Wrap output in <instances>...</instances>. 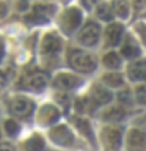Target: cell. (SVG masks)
Masks as SVG:
<instances>
[{
  "mask_svg": "<svg viewBox=\"0 0 146 151\" xmlns=\"http://www.w3.org/2000/svg\"><path fill=\"white\" fill-rule=\"evenodd\" d=\"M68 63L75 71H79V73H93L97 68L96 57L88 54V52L75 49V47L69 49V52H68Z\"/></svg>",
  "mask_w": 146,
  "mask_h": 151,
  "instance_id": "cell-1",
  "label": "cell"
},
{
  "mask_svg": "<svg viewBox=\"0 0 146 151\" xmlns=\"http://www.w3.org/2000/svg\"><path fill=\"white\" fill-rule=\"evenodd\" d=\"M99 38H101V25L94 21H88L80 28L77 41L85 47H93L99 42Z\"/></svg>",
  "mask_w": 146,
  "mask_h": 151,
  "instance_id": "cell-2",
  "label": "cell"
},
{
  "mask_svg": "<svg viewBox=\"0 0 146 151\" xmlns=\"http://www.w3.org/2000/svg\"><path fill=\"white\" fill-rule=\"evenodd\" d=\"M82 11L75 6H71L68 9H64L63 14L60 17V24H61V30H63L66 35H71L74 30H77L79 25L82 24Z\"/></svg>",
  "mask_w": 146,
  "mask_h": 151,
  "instance_id": "cell-3",
  "label": "cell"
},
{
  "mask_svg": "<svg viewBox=\"0 0 146 151\" xmlns=\"http://www.w3.org/2000/svg\"><path fill=\"white\" fill-rule=\"evenodd\" d=\"M63 49V41L58 36V33L49 32L41 40V54L46 57H55Z\"/></svg>",
  "mask_w": 146,
  "mask_h": 151,
  "instance_id": "cell-4",
  "label": "cell"
},
{
  "mask_svg": "<svg viewBox=\"0 0 146 151\" xmlns=\"http://www.w3.org/2000/svg\"><path fill=\"white\" fill-rule=\"evenodd\" d=\"M49 137L61 146H71L74 143V135L66 124H55L49 132Z\"/></svg>",
  "mask_w": 146,
  "mask_h": 151,
  "instance_id": "cell-5",
  "label": "cell"
},
{
  "mask_svg": "<svg viewBox=\"0 0 146 151\" xmlns=\"http://www.w3.org/2000/svg\"><path fill=\"white\" fill-rule=\"evenodd\" d=\"M9 109H11V112L14 113V115L25 118V116H28V115H30V113L33 112V109H35V104H33L28 98L14 96L11 101H9Z\"/></svg>",
  "mask_w": 146,
  "mask_h": 151,
  "instance_id": "cell-6",
  "label": "cell"
},
{
  "mask_svg": "<svg viewBox=\"0 0 146 151\" xmlns=\"http://www.w3.org/2000/svg\"><path fill=\"white\" fill-rule=\"evenodd\" d=\"M122 132L118 127H104L102 129V140L108 151H118L121 146Z\"/></svg>",
  "mask_w": 146,
  "mask_h": 151,
  "instance_id": "cell-7",
  "label": "cell"
},
{
  "mask_svg": "<svg viewBox=\"0 0 146 151\" xmlns=\"http://www.w3.org/2000/svg\"><path fill=\"white\" fill-rule=\"evenodd\" d=\"M124 35V27L120 22H110L105 28V44L108 47H115L118 44H121V41Z\"/></svg>",
  "mask_w": 146,
  "mask_h": 151,
  "instance_id": "cell-8",
  "label": "cell"
},
{
  "mask_svg": "<svg viewBox=\"0 0 146 151\" xmlns=\"http://www.w3.org/2000/svg\"><path fill=\"white\" fill-rule=\"evenodd\" d=\"M83 80L79 76L69 74V73H60L57 77L54 79V87L55 88H61V90H74L79 85H82Z\"/></svg>",
  "mask_w": 146,
  "mask_h": 151,
  "instance_id": "cell-9",
  "label": "cell"
},
{
  "mask_svg": "<svg viewBox=\"0 0 146 151\" xmlns=\"http://www.w3.org/2000/svg\"><path fill=\"white\" fill-rule=\"evenodd\" d=\"M58 118H60V110L55 106H52V104L42 106V109L39 110V113H38V121H39V124H42V126L55 124V123L58 121Z\"/></svg>",
  "mask_w": 146,
  "mask_h": 151,
  "instance_id": "cell-10",
  "label": "cell"
},
{
  "mask_svg": "<svg viewBox=\"0 0 146 151\" xmlns=\"http://www.w3.org/2000/svg\"><path fill=\"white\" fill-rule=\"evenodd\" d=\"M129 151H145V134L140 129H132L127 137Z\"/></svg>",
  "mask_w": 146,
  "mask_h": 151,
  "instance_id": "cell-11",
  "label": "cell"
},
{
  "mask_svg": "<svg viewBox=\"0 0 146 151\" xmlns=\"http://www.w3.org/2000/svg\"><path fill=\"white\" fill-rule=\"evenodd\" d=\"M91 96H93V102L96 106H104V104H108L112 101L113 94L107 88L101 87V85H94L91 88Z\"/></svg>",
  "mask_w": 146,
  "mask_h": 151,
  "instance_id": "cell-12",
  "label": "cell"
},
{
  "mask_svg": "<svg viewBox=\"0 0 146 151\" xmlns=\"http://www.w3.org/2000/svg\"><path fill=\"white\" fill-rule=\"evenodd\" d=\"M145 61L143 60H137L132 61L127 68V74H129V79L134 80V82H140V80L145 79Z\"/></svg>",
  "mask_w": 146,
  "mask_h": 151,
  "instance_id": "cell-13",
  "label": "cell"
},
{
  "mask_svg": "<svg viewBox=\"0 0 146 151\" xmlns=\"http://www.w3.org/2000/svg\"><path fill=\"white\" fill-rule=\"evenodd\" d=\"M140 54H141V50H140L138 44L130 36H127L124 44L121 46V55L126 57V58H137V57H140Z\"/></svg>",
  "mask_w": 146,
  "mask_h": 151,
  "instance_id": "cell-14",
  "label": "cell"
},
{
  "mask_svg": "<svg viewBox=\"0 0 146 151\" xmlns=\"http://www.w3.org/2000/svg\"><path fill=\"white\" fill-rule=\"evenodd\" d=\"M46 85H47V76L42 73H35L28 76L27 79V87L33 91H41V90L46 88Z\"/></svg>",
  "mask_w": 146,
  "mask_h": 151,
  "instance_id": "cell-15",
  "label": "cell"
},
{
  "mask_svg": "<svg viewBox=\"0 0 146 151\" xmlns=\"http://www.w3.org/2000/svg\"><path fill=\"white\" fill-rule=\"evenodd\" d=\"M110 8H112L113 16H118L121 19H127L130 14V6L127 0H113Z\"/></svg>",
  "mask_w": 146,
  "mask_h": 151,
  "instance_id": "cell-16",
  "label": "cell"
},
{
  "mask_svg": "<svg viewBox=\"0 0 146 151\" xmlns=\"http://www.w3.org/2000/svg\"><path fill=\"white\" fill-rule=\"evenodd\" d=\"M124 116H126V110L121 106H113L102 113V120L105 121H121Z\"/></svg>",
  "mask_w": 146,
  "mask_h": 151,
  "instance_id": "cell-17",
  "label": "cell"
},
{
  "mask_svg": "<svg viewBox=\"0 0 146 151\" xmlns=\"http://www.w3.org/2000/svg\"><path fill=\"white\" fill-rule=\"evenodd\" d=\"M24 148H25V151H42L46 148V143H44V140H42L41 135L33 134L30 139L24 143Z\"/></svg>",
  "mask_w": 146,
  "mask_h": 151,
  "instance_id": "cell-18",
  "label": "cell"
},
{
  "mask_svg": "<svg viewBox=\"0 0 146 151\" xmlns=\"http://www.w3.org/2000/svg\"><path fill=\"white\" fill-rule=\"evenodd\" d=\"M96 17L101 19V21H104V22H112L113 13H112V8H110V3H107V2L97 3V6H96Z\"/></svg>",
  "mask_w": 146,
  "mask_h": 151,
  "instance_id": "cell-19",
  "label": "cell"
},
{
  "mask_svg": "<svg viewBox=\"0 0 146 151\" xmlns=\"http://www.w3.org/2000/svg\"><path fill=\"white\" fill-rule=\"evenodd\" d=\"M75 126H77V129L82 132V134L87 137V139L91 142V143H94V135H93V127L89 126L88 120H85V118H75L74 120Z\"/></svg>",
  "mask_w": 146,
  "mask_h": 151,
  "instance_id": "cell-20",
  "label": "cell"
},
{
  "mask_svg": "<svg viewBox=\"0 0 146 151\" xmlns=\"http://www.w3.org/2000/svg\"><path fill=\"white\" fill-rule=\"evenodd\" d=\"M102 82L112 88H118L122 85L124 79H122V76L120 73H105L102 76Z\"/></svg>",
  "mask_w": 146,
  "mask_h": 151,
  "instance_id": "cell-21",
  "label": "cell"
},
{
  "mask_svg": "<svg viewBox=\"0 0 146 151\" xmlns=\"http://www.w3.org/2000/svg\"><path fill=\"white\" fill-rule=\"evenodd\" d=\"M102 63L108 69H118L121 66V58L116 52H108L102 57Z\"/></svg>",
  "mask_w": 146,
  "mask_h": 151,
  "instance_id": "cell-22",
  "label": "cell"
},
{
  "mask_svg": "<svg viewBox=\"0 0 146 151\" xmlns=\"http://www.w3.org/2000/svg\"><path fill=\"white\" fill-rule=\"evenodd\" d=\"M33 13H36V14H39V16L47 19V16H52V14L55 13V5H52V3H36V5H33Z\"/></svg>",
  "mask_w": 146,
  "mask_h": 151,
  "instance_id": "cell-23",
  "label": "cell"
},
{
  "mask_svg": "<svg viewBox=\"0 0 146 151\" xmlns=\"http://www.w3.org/2000/svg\"><path fill=\"white\" fill-rule=\"evenodd\" d=\"M3 127H5V132L9 135V137H14L19 134V131H21V126H19V123L16 120H11V118H8V120L3 121Z\"/></svg>",
  "mask_w": 146,
  "mask_h": 151,
  "instance_id": "cell-24",
  "label": "cell"
},
{
  "mask_svg": "<svg viewBox=\"0 0 146 151\" xmlns=\"http://www.w3.org/2000/svg\"><path fill=\"white\" fill-rule=\"evenodd\" d=\"M118 99H120L121 104H124V106H129V104H132V93L129 91V90H122V91L118 94Z\"/></svg>",
  "mask_w": 146,
  "mask_h": 151,
  "instance_id": "cell-25",
  "label": "cell"
},
{
  "mask_svg": "<svg viewBox=\"0 0 146 151\" xmlns=\"http://www.w3.org/2000/svg\"><path fill=\"white\" fill-rule=\"evenodd\" d=\"M25 21L30 22V24H42V22H46L47 19L42 17V16H39V14H36V13H30V14L25 17Z\"/></svg>",
  "mask_w": 146,
  "mask_h": 151,
  "instance_id": "cell-26",
  "label": "cell"
},
{
  "mask_svg": "<svg viewBox=\"0 0 146 151\" xmlns=\"http://www.w3.org/2000/svg\"><path fill=\"white\" fill-rule=\"evenodd\" d=\"M135 96H137V101L138 102H141V104L145 102V87L143 85H140V87L135 90Z\"/></svg>",
  "mask_w": 146,
  "mask_h": 151,
  "instance_id": "cell-27",
  "label": "cell"
},
{
  "mask_svg": "<svg viewBox=\"0 0 146 151\" xmlns=\"http://www.w3.org/2000/svg\"><path fill=\"white\" fill-rule=\"evenodd\" d=\"M145 3L146 0H132V5H134V9L137 13H141L145 9Z\"/></svg>",
  "mask_w": 146,
  "mask_h": 151,
  "instance_id": "cell-28",
  "label": "cell"
},
{
  "mask_svg": "<svg viewBox=\"0 0 146 151\" xmlns=\"http://www.w3.org/2000/svg\"><path fill=\"white\" fill-rule=\"evenodd\" d=\"M6 14H8V5L3 0H0V19H3Z\"/></svg>",
  "mask_w": 146,
  "mask_h": 151,
  "instance_id": "cell-29",
  "label": "cell"
},
{
  "mask_svg": "<svg viewBox=\"0 0 146 151\" xmlns=\"http://www.w3.org/2000/svg\"><path fill=\"white\" fill-rule=\"evenodd\" d=\"M99 2H101V0H82V5H83L85 8H88V9H89V8L96 6Z\"/></svg>",
  "mask_w": 146,
  "mask_h": 151,
  "instance_id": "cell-30",
  "label": "cell"
},
{
  "mask_svg": "<svg viewBox=\"0 0 146 151\" xmlns=\"http://www.w3.org/2000/svg\"><path fill=\"white\" fill-rule=\"evenodd\" d=\"M0 151H16V148L8 142H3V143H0Z\"/></svg>",
  "mask_w": 146,
  "mask_h": 151,
  "instance_id": "cell-31",
  "label": "cell"
},
{
  "mask_svg": "<svg viewBox=\"0 0 146 151\" xmlns=\"http://www.w3.org/2000/svg\"><path fill=\"white\" fill-rule=\"evenodd\" d=\"M3 55H5V42H3L2 38H0V60L3 58Z\"/></svg>",
  "mask_w": 146,
  "mask_h": 151,
  "instance_id": "cell-32",
  "label": "cell"
},
{
  "mask_svg": "<svg viewBox=\"0 0 146 151\" xmlns=\"http://www.w3.org/2000/svg\"><path fill=\"white\" fill-rule=\"evenodd\" d=\"M27 6H28V5H27L25 0H22V2H19V3H17V9H22V11H24V9H25Z\"/></svg>",
  "mask_w": 146,
  "mask_h": 151,
  "instance_id": "cell-33",
  "label": "cell"
},
{
  "mask_svg": "<svg viewBox=\"0 0 146 151\" xmlns=\"http://www.w3.org/2000/svg\"><path fill=\"white\" fill-rule=\"evenodd\" d=\"M5 82H6V76H5L2 71H0V87H3Z\"/></svg>",
  "mask_w": 146,
  "mask_h": 151,
  "instance_id": "cell-34",
  "label": "cell"
}]
</instances>
